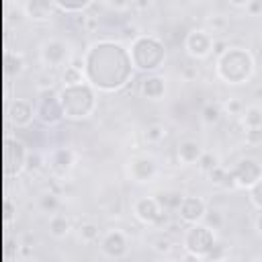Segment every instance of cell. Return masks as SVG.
Masks as SVG:
<instances>
[{"instance_id":"cell-27","label":"cell","mask_w":262,"mask_h":262,"mask_svg":"<svg viewBox=\"0 0 262 262\" xmlns=\"http://www.w3.org/2000/svg\"><path fill=\"white\" fill-rule=\"evenodd\" d=\"M219 119H221V106H219V104L207 102V104L201 108V121H203L205 125H215Z\"/></svg>"},{"instance_id":"cell-35","label":"cell","mask_w":262,"mask_h":262,"mask_svg":"<svg viewBox=\"0 0 262 262\" xmlns=\"http://www.w3.org/2000/svg\"><path fill=\"white\" fill-rule=\"evenodd\" d=\"M244 139L248 145L256 147L262 145V127H254V129H244Z\"/></svg>"},{"instance_id":"cell-39","label":"cell","mask_w":262,"mask_h":262,"mask_svg":"<svg viewBox=\"0 0 262 262\" xmlns=\"http://www.w3.org/2000/svg\"><path fill=\"white\" fill-rule=\"evenodd\" d=\"M82 29H86V31H94V29H98V18L86 14V16H84V25H82Z\"/></svg>"},{"instance_id":"cell-31","label":"cell","mask_w":262,"mask_h":262,"mask_svg":"<svg viewBox=\"0 0 262 262\" xmlns=\"http://www.w3.org/2000/svg\"><path fill=\"white\" fill-rule=\"evenodd\" d=\"M227 27H229V20H227V16H223V14H211V16L207 18V31H211L213 35H215V33H223Z\"/></svg>"},{"instance_id":"cell-28","label":"cell","mask_w":262,"mask_h":262,"mask_svg":"<svg viewBox=\"0 0 262 262\" xmlns=\"http://www.w3.org/2000/svg\"><path fill=\"white\" fill-rule=\"evenodd\" d=\"M143 137H145L147 143H160L166 137V127L162 123H151V125H147Z\"/></svg>"},{"instance_id":"cell-44","label":"cell","mask_w":262,"mask_h":262,"mask_svg":"<svg viewBox=\"0 0 262 262\" xmlns=\"http://www.w3.org/2000/svg\"><path fill=\"white\" fill-rule=\"evenodd\" d=\"M256 229H258V233H262V211L256 217Z\"/></svg>"},{"instance_id":"cell-15","label":"cell","mask_w":262,"mask_h":262,"mask_svg":"<svg viewBox=\"0 0 262 262\" xmlns=\"http://www.w3.org/2000/svg\"><path fill=\"white\" fill-rule=\"evenodd\" d=\"M6 117H8V123L12 127H16V129H25V127H29L37 119L35 106L29 100H25V98H12V100H8V104H6Z\"/></svg>"},{"instance_id":"cell-33","label":"cell","mask_w":262,"mask_h":262,"mask_svg":"<svg viewBox=\"0 0 262 262\" xmlns=\"http://www.w3.org/2000/svg\"><path fill=\"white\" fill-rule=\"evenodd\" d=\"M205 174L209 172V170H213L215 166H219V158L213 154V151H205L203 156H201V160H199V164H196Z\"/></svg>"},{"instance_id":"cell-13","label":"cell","mask_w":262,"mask_h":262,"mask_svg":"<svg viewBox=\"0 0 262 262\" xmlns=\"http://www.w3.org/2000/svg\"><path fill=\"white\" fill-rule=\"evenodd\" d=\"M27 158H29V149L25 147L23 141L18 139H10L4 147V168L8 176H18L27 170Z\"/></svg>"},{"instance_id":"cell-34","label":"cell","mask_w":262,"mask_h":262,"mask_svg":"<svg viewBox=\"0 0 262 262\" xmlns=\"http://www.w3.org/2000/svg\"><path fill=\"white\" fill-rule=\"evenodd\" d=\"M203 223H207L211 229H221V225H223V215H221L219 211H215V209H211V211L207 209Z\"/></svg>"},{"instance_id":"cell-47","label":"cell","mask_w":262,"mask_h":262,"mask_svg":"<svg viewBox=\"0 0 262 262\" xmlns=\"http://www.w3.org/2000/svg\"><path fill=\"white\" fill-rule=\"evenodd\" d=\"M260 164H262V160H260Z\"/></svg>"},{"instance_id":"cell-23","label":"cell","mask_w":262,"mask_h":262,"mask_svg":"<svg viewBox=\"0 0 262 262\" xmlns=\"http://www.w3.org/2000/svg\"><path fill=\"white\" fill-rule=\"evenodd\" d=\"M242 127L244 129H254V127H262V106L258 104H250L244 108V113L239 115Z\"/></svg>"},{"instance_id":"cell-38","label":"cell","mask_w":262,"mask_h":262,"mask_svg":"<svg viewBox=\"0 0 262 262\" xmlns=\"http://www.w3.org/2000/svg\"><path fill=\"white\" fill-rule=\"evenodd\" d=\"M246 12H248L250 16H258V14H262V0H250L248 6H246Z\"/></svg>"},{"instance_id":"cell-29","label":"cell","mask_w":262,"mask_h":262,"mask_svg":"<svg viewBox=\"0 0 262 262\" xmlns=\"http://www.w3.org/2000/svg\"><path fill=\"white\" fill-rule=\"evenodd\" d=\"M207 176H209V180H211L213 184H217V186H225V188H227V184H229V170L223 168L221 164L215 166L213 170H209Z\"/></svg>"},{"instance_id":"cell-20","label":"cell","mask_w":262,"mask_h":262,"mask_svg":"<svg viewBox=\"0 0 262 262\" xmlns=\"http://www.w3.org/2000/svg\"><path fill=\"white\" fill-rule=\"evenodd\" d=\"M49 233H51V237H55V239H63L70 231H72V221H70V217L68 215H63V213H53L51 217H49Z\"/></svg>"},{"instance_id":"cell-17","label":"cell","mask_w":262,"mask_h":262,"mask_svg":"<svg viewBox=\"0 0 262 262\" xmlns=\"http://www.w3.org/2000/svg\"><path fill=\"white\" fill-rule=\"evenodd\" d=\"M57 10L53 0H23V12L33 23H49Z\"/></svg>"},{"instance_id":"cell-25","label":"cell","mask_w":262,"mask_h":262,"mask_svg":"<svg viewBox=\"0 0 262 262\" xmlns=\"http://www.w3.org/2000/svg\"><path fill=\"white\" fill-rule=\"evenodd\" d=\"M53 2H55V6H57L61 12L78 14V12H86L94 0H53Z\"/></svg>"},{"instance_id":"cell-24","label":"cell","mask_w":262,"mask_h":262,"mask_svg":"<svg viewBox=\"0 0 262 262\" xmlns=\"http://www.w3.org/2000/svg\"><path fill=\"white\" fill-rule=\"evenodd\" d=\"M100 227H98V223H94V221H84V223H80V227H78V237L84 242V244H94V242H98L100 239Z\"/></svg>"},{"instance_id":"cell-30","label":"cell","mask_w":262,"mask_h":262,"mask_svg":"<svg viewBox=\"0 0 262 262\" xmlns=\"http://www.w3.org/2000/svg\"><path fill=\"white\" fill-rule=\"evenodd\" d=\"M248 201L252 207H256L258 211H262V176L248 188Z\"/></svg>"},{"instance_id":"cell-14","label":"cell","mask_w":262,"mask_h":262,"mask_svg":"<svg viewBox=\"0 0 262 262\" xmlns=\"http://www.w3.org/2000/svg\"><path fill=\"white\" fill-rule=\"evenodd\" d=\"M205 213H207V203L196 194H184L176 207L178 219L186 225L201 223L205 219Z\"/></svg>"},{"instance_id":"cell-19","label":"cell","mask_w":262,"mask_h":262,"mask_svg":"<svg viewBox=\"0 0 262 262\" xmlns=\"http://www.w3.org/2000/svg\"><path fill=\"white\" fill-rule=\"evenodd\" d=\"M205 154V147L201 145V141H196V139H182L180 143H178V147H176V158H178V162L182 164V166H194V164H199V160H201V156Z\"/></svg>"},{"instance_id":"cell-1","label":"cell","mask_w":262,"mask_h":262,"mask_svg":"<svg viewBox=\"0 0 262 262\" xmlns=\"http://www.w3.org/2000/svg\"><path fill=\"white\" fill-rule=\"evenodd\" d=\"M84 76L98 92H119L133 78V61L129 47L115 39H98L88 45L82 55Z\"/></svg>"},{"instance_id":"cell-11","label":"cell","mask_w":262,"mask_h":262,"mask_svg":"<svg viewBox=\"0 0 262 262\" xmlns=\"http://www.w3.org/2000/svg\"><path fill=\"white\" fill-rule=\"evenodd\" d=\"M98 248H100L104 258L121 260V258H125L129 254V237L121 229H108V231H104L100 235Z\"/></svg>"},{"instance_id":"cell-32","label":"cell","mask_w":262,"mask_h":262,"mask_svg":"<svg viewBox=\"0 0 262 262\" xmlns=\"http://www.w3.org/2000/svg\"><path fill=\"white\" fill-rule=\"evenodd\" d=\"M244 108H246V104H244L237 96H231V98L225 100V104H223V111H225L227 115H231V117H239V115L244 113Z\"/></svg>"},{"instance_id":"cell-46","label":"cell","mask_w":262,"mask_h":262,"mask_svg":"<svg viewBox=\"0 0 262 262\" xmlns=\"http://www.w3.org/2000/svg\"><path fill=\"white\" fill-rule=\"evenodd\" d=\"M190 2H203V0H190Z\"/></svg>"},{"instance_id":"cell-43","label":"cell","mask_w":262,"mask_h":262,"mask_svg":"<svg viewBox=\"0 0 262 262\" xmlns=\"http://www.w3.org/2000/svg\"><path fill=\"white\" fill-rule=\"evenodd\" d=\"M133 4L139 8V10H145V8H149V4H151V0H133Z\"/></svg>"},{"instance_id":"cell-18","label":"cell","mask_w":262,"mask_h":262,"mask_svg":"<svg viewBox=\"0 0 262 262\" xmlns=\"http://www.w3.org/2000/svg\"><path fill=\"white\" fill-rule=\"evenodd\" d=\"M139 94L151 102H158L166 96V78L156 74H145L143 80L139 82Z\"/></svg>"},{"instance_id":"cell-37","label":"cell","mask_w":262,"mask_h":262,"mask_svg":"<svg viewBox=\"0 0 262 262\" xmlns=\"http://www.w3.org/2000/svg\"><path fill=\"white\" fill-rule=\"evenodd\" d=\"M172 248H174V244H172L170 237H158V239L154 242V250L160 252V254H170Z\"/></svg>"},{"instance_id":"cell-2","label":"cell","mask_w":262,"mask_h":262,"mask_svg":"<svg viewBox=\"0 0 262 262\" xmlns=\"http://www.w3.org/2000/svg\"><path fill=\"white\" fill-rule=\"evenodd\" d=\"M256 74V59L246 47L229 45L215 59V76L227 86L248 84Z\"/></svg>"},{"instance_id":"cell-4","label":"cell","mask_w":262,"mask_h":262,"mask_svg":"<svg viewBox=\"0 0 262 262\" xmlns=\"http://www.w3.org/2000/svg\"><path fill=\"white\" fill-rule=\"evenodd\" d=\"M129 53L135 72L141 74H156L166 61L164 41L156 35H135L129 43Z\"/></svg>"},{"instance_id":"cell-9","label":"cell","mask_w":262,"mask_h":262,"mask_svg":"<svg viewBox=\"0 0 262 262\" xmlns=\"http://www.w3.org/2000/svg\"><path fill=\"white\" fill-rule=\"evenodd\" d=\"M160 172L158 160L149 154H137L133 158H129L127 162V176L129 180L137 182V184H147L151 182Z\"/></svg>"},{"instance_id":"cell-8","label":"cell","mask_w":262,"mask_h":262,"mask_svg":"<svg viewBox=\"0 0 262 262\" xmlns=\"http://www.w3.org/2000/svg\"><path fill=\"white\" fill-rule=\"evenodd\" d=\"M131 211H133V217L143 225H162V223H166L164 207H162L160 199H156V196L135 199L133 205H131Z\"/></svg>"},{"instance_id":"cell-7","label":"cell","mask_w":262,"mask_h":262,"mask_svg":"<svg viewBox=\"0 0 262 262\" xmlns=\"http://www.w3.org/2000/svg\"><path fill=\"white\" fill-rule=\"evenodd\" d=\"M72 57H74L72 43L61 37L45 39L39 47V59L45 68H63L66 63L72 61Z\"/></svg>"},{"instance_id":"cell-21","label":"cell","mask_w":262,"mask_h":262,"mask_svg":"<svg viewBox=\"0 0 262 262\" xmlns=\"http://www.w3.org/2000/svg\"><path fill=\"white\" fill-rule=\"evenodd\" d=\"M84 80H86V76H84V61L82 59L76 61L72 57V61L66 63L63 70H61V84H80Z\"/></svg>"},{"instance_id":"cell-40","label":"cell","mask_w":262,"mask_h":262,"mask_svg":"<svg viewBox=\"0 0 262 262\" xmlns=\"http://www.w3.org/2000/svg\"><path fill=\"white\" fill-rule=\"evenodd\" d=\"M227 47H229L227 43H223V41H217V39H215V45H213V53H215V55H221V53H223Z\"/></svg>"},{"instance_id":"cell-5","label":"cell","mask_w":262,"mask_h":262,"mask_svg":"<svg viewBox=\"0 0 262 262\" xmlns=\"http://www.w3.org/2000/svg\"><path fill=\"white\" fill-rule=\"evenodd\" d=\"M217 244L215 229H211L207 223H192L186 227L182 235V248L186 250V260H205L213 246Z\"/></svg>"},{"instance_id":"cell-10","label":"cell","mask_w":262,"mask_h":262,"mask_svg":"<svg viewBox=\"0 0 262 262\" xmlns=\"http://www.w3.org/2000/svg\"><path fill=\"white\" fill-rule=\"evenodd\" d=\"M213 45H215V35L207 29H192L186 33L184 49H186V55L192 57L194 61L207 59L213 53Z\"/></svg>"},{"instance_id":"cell-22","label":"cell","mask_w":262,"mask_h":262,"mask_svg":"<svg viewBox=\"0 0 262 262\" xmlns=\"http://www.w3.org/2000/svg\"><path fill=\"white\" fill-rule=\"evenodd\" d=\"M27 68L25 55L20 51H8L4 57V72L8 78H18Z\"/></svg>"},{"instance_id":"cell-16","label":"cell","mask_w":262,"mask_h":262,"mask_svg":"<svg viewBox=\"0 0 262 262\" xmlns=\"http://www.w3.org/2000/svg\"><path fill=\"white\" fill-rule=\"evenodd\" d=\"M76 151L72 147H55L47 158V168L55 178H66L76 166Z\"/></svg>"},{"instance_id":"cell-12","label":"cell","mask_w":262,"mask_h":262,"mask_svg":"<svg viewBox=\"0 0 262 262\" xmlns=\"http://www.w3.org/2000/svg\"><path fill=\"white\" fill-rule=\"evenodd\" d=\"M231 180L235 188H250L260 176H262V164L254 158H242L233 168H229Z\"/></svg>"},{"instance_id":"cell-3","label":"cell","mask_w":262,"mask_h":262,"mask_svg":"<svg viewBox=\"0 0 262 262\" xmlns=\"http://www.w3.org/2000/svg\"><path fill=\"white\" fill-rule=\"evenodd\" d=\"M57 92H59L66 119H72V121L88 119L94 115L98 106V96H96L98 90L90 86L86 80L80 84H63Z\"/></svg>"},{"instance_id":"cell-36","label":"cell","mask_w":262,"mask_h":262,"mask_svg":"<svg viewBox=\"0 0 262 262\" xmlns=\"http://www.w3.org/2000/svg\"><path fill=\"white\" fill-rule=\"evenodd\" d=\"M43 166H47V160H43L37 151H29V158H27V170H29V172H37V170H41Z\"/></svg>"},{"instance_id":"cell-42","label":"cell","mask_w":262,"mask_h":262,"mask_svg":"<svg viewBox=\"0 0 262 262\" xmlns=\"http://www.w3.org/2000/svg\"><path fill=\"white\" fill-rule=\"evenodd\" d=\"M133 0H111V4L115 6V8H119V10H123V8H127L129 4H131Z\"/></svg>"},{"instance_id":"cell-26","label":"cell","mask_w":262,"mask_h":262,"mask_svg":"<svg viewBox=\"0 0 262 262\" xmlns=\"http://www.w3.org/2000/svg\"><path fill=\"white\" fill-rule=\"evenodd\" d=\"M59 205H61V201H59V196H57L55 192H43V194L39 196V209H41L43 213H47V215L57 213Z\"/></svg>"},{"instance_id":"cell-6","label":"cell","mask_w":262,"mask_h":262,"mask_svg":"<svg viewBox=\"0 0 262 262\" xmlns=\"http://www.w3.org/2000/svg\"><path fill=\"white\" fill-rule=\"evenodd\" d=\"M35 115H37V121L47 125V127L59 125L66 119L63 106H61V100H59V92H55L53 88L39 90V98H37V104H35Z\"/></svg>"},{"instance_id":"cell-41","label":"cell","mask_w":262,"mask_h":262,"mask_svg":"<svg viewBox=\"0 0 262 262\" xmlns=\"http://www.w3.org/2000/svg\"><path fill=\"white\" fill-rule=\"evenodd\" d=\"M248 2H250V0H229V6L235 8V10H246Z\"/></svg>"},{"instance_id":"cell-45","label":"cell","mask_w":262,"mask_h":262,"mask_svg":"<svg viewBox=\"0 0 262 262\" xmlns=\"http://www.w3.org/2000/svg\"><path fill=\"white\" fill-rule=\"evenodd\" d=\"M260 43H262V31H260Z\"/></svg>"}]
</instances>
